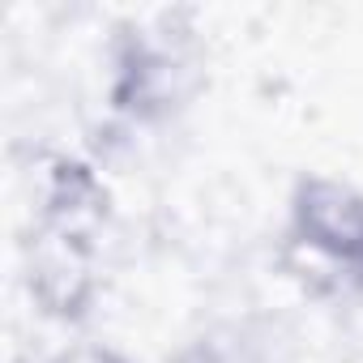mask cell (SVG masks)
Segmentation results:
<instances>
[{
  "mask_svg": "<svg viewBox=\"0 0 363 363\" xmlns=\"http://www.w3.org/2000/svg\"><path fill=\"white\" fill-rule=\"evenodd\" d=\"M26 291L35 308L52 320L77 325L99 299V244L73 231L35 227L22 257Z\"/></svg>",
  "mask_w": 363,
  "mask_h": 363,
  "instance_id": "2",
  "label": "cell"
},
{
  "mask_svg": "<svg viewBox=\"0 0 363 363\" xmlns=\"http://www.w3.org/2000/svg\"><path fill=\"white\" fill-rule=\"evenodd\" d=\"M52 363H133L124 350H116V346H107V342H73V346H65Z\"/></svg>",
  "mask_w": 363,
  "mask_h": 363,
  "instance_id": "5",
  "label": "cell"
},
{
  "mask_svg": "<svg viewBox=\"0 0 363 363\" xmlns=\"http://www.w3.org/2000/svg\"><path fill=\"white\" fill-rule=\"evenodd\" d=\"M286 235L363 286V193L354 184L333 175H303L291 193Z\"/></svg>",
  "mask_w": 363,
  "mask_h": 363,
  "instance_id": "3",
  "label": "cell"
},
{
  "mask_svg": "<svg viewBox=\"0 0 363 363\" xmlns=\"http://www.w3.org/2000/svg\"><path fill=\"white\" fill-rule=\"evenodd\" d=\"M107 210H111V197L94 162L60 150L35 162V227H56V231L99 240Z\"/></svg>",
  "mask_w": 363,
  "mask_h": 363,
  "instance_id": "4",
  "label": "cell"
},
{
  "mask_svg": "<svg viewBox=\"0 0 363 363\" xmlns=\"http://www.w3.org/2000/svg\"><path fill=\"white\" fill-rule=\"evenodd\" d=\"M201 69L189 35L171 26H128L111 39L107 103L128 124H154L189 107Z\"/></svg>",
  "mask_w": 363,
  "mask_h": 363,
  "instance_id": "1",
  "label": "cell"
}]
</instances>
